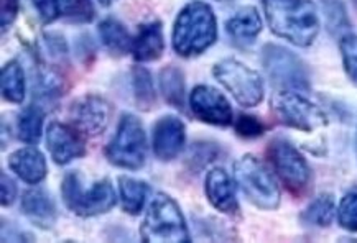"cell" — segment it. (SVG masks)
Instances as JSON below:
<instances>
[{"label":"cell","mask_w":357,"mask_h":243,"mask_svg":"<svg viewBox=\"0 0 357 243\" xmlns=\"http://www.w3.org/2000/svg\"><path fill=\"white\" fill-rule=\"evenodd\" d=\"M270 30L295 47H310L319 33V18L311 0H264Z\"/></svg>","instance_id":"6da1fadb"},{"label":"cell","mask_w":357,"mask_h":243,"mask_svg":"<svg viewBox=\"0 0 357 243\" xmlns=\"http://www.w3.org/2000/svg\"><path fill=\"white\" fill-rule=\"evenodd\" d=\"M218 38L216 17L204 2H191L176 17L173 26V48L183 58L204 53Z\"/></svg>","instance_id":"7a4b0ae2"},{"label":"cell","mask_w":357,"mask_h":243,"mask_svg":"<svg viewBox=\"0 0 357 243\" xmlns=\"http://www.w3.org/2000/svg\"><path fill=\"white\" fill-rule=\"evenodd\" d=\"M140 235L145 243H188L191 240L180 205L165 192H158L150 203Z\"/></svg>","instance_id":"3957f363"},{"label":"cell","mask_w":357,"mask_h":243,"mask_svg":"<svg viewBox=\"0 0 357 243\" xmlns=\"http://www.w3.org/2000/svg\"><path fill=\"white\" fill-rule=\"evenodd\" d=\"M234 176L244 196L255 207L273 210L280 205V189L273 174L254 155H244L234 164Z\"/></svg>","instance_id":"277c9868"},{"label":"cell","mask_w":357,"mask_h":243,"mask_svg":"<svg viewBox=\"0 0 357 243\" xmlns=\"http://www.w3.org/2000/svg\"><path fill=\"white\" fill-rule=\"evenodd\" d=\"M63 203L81 217L106 214L116 205V191L109 180L94 182L89 189L82 186L79 173H68L61 185Z\"/></svg>","instance_id":"5b68a950"},{"label":"cell","mask_w":357,"mask_h":243,"mask_svg":"<svg viewBox=\"0 0 357 243\" xmlns=\"http://www.w3.org/2000/svg\"><path fill=\"white\" fill-rule=\"evenodd\" d=\"M146 136L139 117L123 113L116 135L106 146V158L117 168L137 171L146 162Z\"/></svg>","instance_id":"8992f818"},{"label":"cell","mask_w":357,"mask_h":243,"mask_svg":"<svg viewBox=\"0 0 357 243\" xmlns=\"http://www.w3.org/2000/svg\"><path fill=\"white\" fill-rule=\"evenodd\" d=\"M272 110L280 123L296 130L313 132L328 125L324 110L291 89H282L273 95Z\"/></svg>","instance_id":"52a82bcc"},{"label":"cell","mask_w":357,"mask_h":243,"mask_svg":"<svg viewBox=\"0 0 357 243\" xmlns=\"http://www.w3.org/2000/svg\"><path fill=\"white\" fill-rule=\"evenodd\" d=\"M214 77L242 107H255L264 100V81L257 71L237 59H224L214 66Z\"/></svg>","instance_id":"ba28073f"},{"label":"cell","mask_w":357,"mask_h":243,"mask_svg":"<svg viewBox=\"0 0 357 243\" xmlns=\"http://www.w3.org/2000/svg\"><path fill=\"white\" fill-rule=\"evenodd\" d=\"M262 64L267 76L280 89H310V72L305 63L290 49L278 45H265Z\"/></svg>","instance_id":"9c48e42d"},{"label":"cell","mask_w":357,"mask_h":243,"mask_svg":"<svg viewBox=\"0 0 357 243\" xmlns=\"http://www.w3.org/2000/svg\"><path fill=\"white\" fill-rule=\"evenodd\" d=\"M267 151L270 162L287 189L295 196H303L311 185V169L303 155L283 139L270 141Z\"/></svg>","instance_id":"30bf717a"},{"label":"cell","mask_w":357,"mask_h":243,"mask_svg":"<svg viewBox=\"0 0 357 243\" xmlns=\"http://www.w3.org/2000/svg\"><path fill=\"white\" fill-rule=\"evenodd\" d=\"M73 127L84 136H98L106 130L111 120V105L100 95H82L70 107Z\"/></svg>","instance_id":"8fae6325"},{"label":"cell","mask_w":357,"mask_h":243,"mask_svg":"<svg viewBox=\"0 0 357 243\" xmlns=\"http://www.w3.org/2000/svg\"><path fill=\"white\" fill-rule=\"evenodd\" d=\"M190 105L196 118L211 125L227 127L234 118L231 104L227 102L222 93L211 86H196L190 95Z\"/></svg>","instance_id":"7c38bea8"},{"label":"cell","mask_w":357,"mask_h":243,"mask_svg":"<svg viewBox=\"0 0 357 243\" xmlns=\"http://www.w3.org/2000/svg\"><path fill=\"white\" fill-rule=\"evenodd\" d=\"M47 148L56 164H68L86 155L84 135L76 127L52 122L47 130Z\"/></svg>","instance_id":"4fadbf2b"},{"label":"cell","mask_w":357,"mask_h":243,"mask_svg":"<svg viewBox=\"0 0 357 243\" xmlns=\"http://www.w3.org/2000/svg\"><path fill=\"white\" fill-rule=\"evenodd\" d=\"M153 153L162 162H172L181 153L186 141V127L180 117L165 116L158 118L152 132Z\"/></svg>","instance_id":"5bb4252c"},{"label":"cell","mask_w":357,"mask_h":243,"mask_svg":"<svg viewBox=\"0 0 357 243\" xmlns=\"http://www.w3.org/2000/svg\"><path fill=\"white\" fill-rule=\"evenodd\" d=\"M204 192L213 207L219 212L234 215L239 212V203H237L236 189L231 178L222 168H213L208 173L204 182Z\"/></svg>","instance_id":"9a60e30c"},{"label":"cell","mask_w":357,"mask_h":243,"mask_svg":"<svg viewBox=\"0 0 357 243\" xmlns=\"http://www.w3.org/2000/svg\"><path fill=\"white\" fill-rule=\"evenodd\" d=\"M8 166L22 181L29 182V185H38L47 178L48 173L47 159L43 153L33 146L13 151L8 158Z\"/></svg>","instance_id":"2e32d148"},{"label":"cell","mask_w":357,"mask_h":243,"mask_svg":"<svg viewBox=\"0 0 357 243\" xmlns=\"http://www.w3.org/2000/svg\"><path fill=\"white\" fill-rule=\"evenodd\" d=\"M165 52L163 29L160 22H149L139 26L132 43V54L137 61H157Z\"/></svg>","instance_id":"e0dca14e"},{"label":"cell","mask_w":357,"mask_h":243,"mask_svg":"<svg viewBox=\"0 0 357 243\" xmlns=\"http://www.w3.org/2000/svg\"><path fill=\"white\" fill-rule=\"evenodd\" d=\"M22 212L41 228L52 227L56 220V207L53 199L43 189H30L25 192L22 197Z\"/></svg>","instance_id":"ac0fdd59"},{"label":"cell","mask_w":357,"mask_h":243,"mask_svg":"<svg viewBox=\"0 0 357 243\" xmlns=\"http://www.w3.org/2000/svg\"><path fill=\"white\" fill-rule=\"evenodd\" d=\"M226 30L239 43H250L262 30V18L254 7H244L226 22Z\"/></svg>","instance_id":"d6986e66"},{"label":"cell","mask_w":357,"mask_h":243,"mask_svg":"<svg viewBox=\"0 0 357 243\" xmlns=\"http://www.w3.org/2000/svg\"><path fill=\"white\" fill-rule=\"evenodd\" d=\"M99 35L104 47L112 54H116V56H122V54L132 52L134 38H130L126 26L119 20H116V18H106V20L100 22Z\"/></svg>","instance_id":"ffe728a7"},{"label":"cell","mask_w":357,"mask_h":243,"mask_svg":"<svg viewBox=\"0 0 357 243\" xmlns=\"http://www.w3.org/2000/svg\"><path fill=\"white\" fill-rule=\"evenodd\" d=\"M119 191H121L123 210L130 215H137L144 209L145 201L150 192V186L145 181L121 176L119 178Z\"/></svg>","instance_id":"44dd1931"},{"label":"cell","mask_w":357,"mask_h":243,"mask_svg":"<svg viewBox=\"0 0 357 243\" xmlns=\"http://www.w3.org/2000/svg\"><path fill=\"white\" fill-rule=\"evenodd\" d=\"M160 89L165 100L175 109H185V76L176 66H167L160 75Z\"/></svg>","instance_id":"7402d4cb"},{"label":"cell","mask_w":357,"mask_h":243,"mask_svg":"<svg viewBox=\"0 0 357 243\" xmlns=\"http://www.w3.org/2000/svg\"><path fill=\"white\" fill-rule=\"evenodd\" d=\"M45 112L40 105H29L20 112L17 118V130L18 139L25 143H38L41 139V132H43Z\"/></svg>","instance_id":"603a6c76"},{"label":"cell","mask_w":357,"mask_h":243,"mask_svg":"<svg viewBox=\"0 0 357 243\" xmlns=\"http://www.w3.org/2000/svg\"><path fill=\"white\" fill-rule=\"evenodd\" d=\"M2 95L3 99L12 104H22L25 99V76L20 63L10 61L3 66L2 77Z\"/></svg>","instance_id":"cb8c5ba5"},{"label":"cell","mask_w":357,"mask_h":243,"mask_svg":"<svg viewBox=\"0 0 357 243\" xmlns=\"http://www.w3.org/2000/svg\"><path fill=\"white\" fill-rule=\"evenodd\" d=\"M65 81L52 68H40L33 77V94L41 100H56L65 94Z\"/></svg>","instance_id":"d4e9b609"},{"label":"cell","mask_w":357,"mask_h":243,"mask_svg":"<svg viewBox=\"0 0 357 243\" xmlns=\"http://www.w3.org/2000/svg\"><path fill=\"white\" fill-rule=\"evenodd\" d=\"M132 93H134L137 107L142 110H150L157 102L153 79L149 70L135 66L132 70Z\"/></svg>","instance_id":"484cf974"},{"label":"cell","mask_w":357,"mask_h":243,"mask_svg":"<svg viewBox=\"0 0 357 243\" xmlns=\"http://www.w3.org/2000/svg\"><path fill=\"white\" fill-rule=\"evenodd\" d=\"M334 214H336V205H334L333 196L323 194L317 197V199L303 210L301 220L313 227H328L331 226Z\"/></svg>","instance_id":"4316f807"},{"label":"cell","mask_w":357,"mask_h":243,"mask_svg":"<svg viewBox=\"0 0 357 243\" xmlns=\"http://www.w3.org/2000/svg\"><path fill=\"white\" fill-rule=\"evenodd\" d=\"M59 15L70 24H89L96 10L91 0H59Z\"/></svg>","instance_id":"83f0119b"},{"label":"cell","mask_w":357,"mask_h":243,"mask_svg":"<svg viewBox=\"0 0 357 243\" xmlns=\"http://www.w3.org/2000/svg\"><path fill=\"white\" fill-rule=\"evenodd\" d=\"M219 155V148L214 143H195L191 146L190 151H188V158H186V166L190 169H203L206 164H209L214 159L218 158Z\"/></svg>","instance_id":"f1b7e54d"},{"label":"cell","mask_w":357,"mask_h":243,"mask_svg":"<svg viewBox=\"0 0 357 243\" xmlns=\"http://www.w3.org/2000/svg\"><path fill=\"white\" fill-rule=\"evenodd\" d=\"M341 53L347 76H349L351 81L357 86V31L342 35Z\"/></svg>","instance_id":"f546056e"},{"label":"cell","mask_w":357,"mask_h":243,"mask_svg":"<svg viewBox=\"0 0 357 243\" xmlns=\"http://www.w3.org/2000/svg\"><path fill=\"white\" fill-rule=\"evenodd\" d=\"M337 220L347 232H357V192H349L341 199Z\"/></svg>","instance_id":"4dcf8cb0"},{"label":"cell","mask_w":357,"mask_h":243,"mask_svg":"<svg viewBox=\"0 0 357 243\" xmlns=\"http://www.w3.org/2000/svg\"><path fill=\"white\" fill-rule=\"evenodd\" d=\"M323 7L331 31H342L349 26L344 6H342V2H340V0H323Z\"/></svg>","instance_id":"1f68e13d"},{"label":"cell","mask_w":357,"mask_h":243,"mask_svg":"<svg viewBox=\"0 0 357 243\" xmlns=\"http://www.w3.org/2000/svg\"><path fill=\"white\" fill-rule=\"evenodd\" d=\"M236 132L242 139H257V136H260L265 132V127L257 117L242 113L236 120Z\"/></svg>","instance_id":"d6a6232c"},{"label":"cell","mask_w":357,"mask_h":243,"mask_svg":"<svg viewBox=\"0 0 357 243\" xmlns=\"http://www.w3.org/2000/svg\"><path fill=\"white\" fill-rule=\"evenodd\" d=\"M45 48L53 59H65L68 56V45L61 35L48 33L43 35Z\"/></svg>","instance_id":"836d02e7"},{"label":"cell","mask_w":357,"mask_h":243,"mask_svg":"<svg viewBox=\"0 0 357 243\" xmlns=\"http://www.w3.org/2000/svg\"><path fill=\"white\" fill-rule=\"evenodd\" d=\"M33 6L45 24H52L59 17V0H33Z\"/></svg>","instance_id":"e575fe53"},{"label":"cell","mask_w":357,"mask_h":243,"mask_svg":"<svg viewBox=\"0 0 357 243\" xmlns=\"http://www.w3.org/2000/svg\"><path fill=\"white\" fill-rule=\"evenodd\" d=\"M18 0H0V22H2V30L13 24L18 15Z\"/></svg>","instance_id":"d590c367"},{"label":"cell","mask_w":357,"mask_h":243,"mask_svg":"<svg viewBox=\"0 0 357 243\" xmlns=\"http://www.w3.org/2000/svg\"><path fill=\"white\" fill-rule=\"evenodd\" d=\"M2 189H0V197H2V205L8 207L13 204L17 197V185L12 178H8L6 173H2Z\"/></svg>","instance_id":"8d00e7d4"},{"label":"cell","mask_w":357,"mask_h":243,"mask_svg":"<svg viewBox=\"0 0 357 243\" xmlns=\"http://www.w3.org/2000/svg\"><path fill=\"white\" fill-rule=\"evenodd\" d=\"M99 3H102V6H111L114 0H98Z\"/></svg>","instance_id":"74e56055"},{"label":"cell","mask_w":357,"mask_h":243,"mask_svg":"<svg viewBox=\"0 0 357 243\" xmlns=\"http://www.w3.org/2000/svg\"><path fill=\"white\" fill-rule=\"evenodd\" d=\"M352 2H354V6H356V8H357V0H352Z\"/></svg>","instance_id":"f35d334b"},{"label":"cell","mask_w":357,"mask_h":243,"mask_svg":"<svg viewBox=\"0 0 357 243\" xmlns=\"http://www.w3.org/2000/svg\"><path fill=\"white\" fill-rule=\"evenodd\" d=\"M221 2H224V0H221Z\"/></svg>","instance_id":"ab89813d"}]
</instances>
